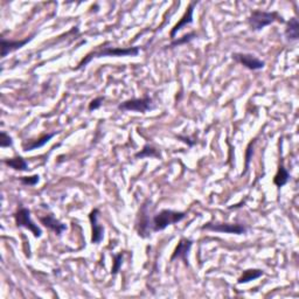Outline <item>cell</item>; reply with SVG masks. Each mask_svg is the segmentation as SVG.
<instances>
[{
  "instance_id": "obj_1",
  "label": "cell",
  "mask_w": 299,
  "mask_h": 299,
  "mask_svg": "<svg viewBox=\"0 0 299 299\" xmlns=\"http://www.w3.org/2000/svg\"><path fill=\"white\" fill-rule=\"evenodd\" d=\"M141 53V48L138 46L134 47H102L99 50H95L88 54L87 56L82 58V61L78 63L77 67L75 69L78 70L86 67L88 63H90L94 58L105 57V56H112V57H125V56H138V54Z\"/></svg>"
},
{
  "instance_id": "obj_2",
  "label": "cell",
  "mask_w": 299,
  "mask_h": 299,
  "mask_svg": "<svg viewBox=\"0 0 299 299\" xmlns=\"http://www.w3.org/2000/svg\"><path fill=\"white\" fill-rule=\"evenodd\" d=\"M284 24L285 20L283 19V16L280 15L278 12L273 11V12H268V11H262V10H254L250 13V16L248 18V24H249V27L251 31L254 32H260L262 31L263 28L267 26H270L271 24L276 23Z\"/></svg>"
},
{
  "instance_id": "obj_3",
  "label": "cell",
  "mask_w": 299,
  "mask_h": 299,
  "mask_svg": "<svg viewBox=\"0 0 299 299\" xmlns=\"http://www.w3.org/2000/svg\"><path fill=\"white\" fill-rule=\"evenodd\" d=\"M187 214L185 212H180V210H172V209H163L159 213L155 214L152 217V222H151V229L154 233L158 231L165 230L168 226L175 225L183 221L186 217Z\"/></svg>"
},
{
  "instance_id": "obj_4",
  "label": "cell",
  "mask_w": 299,
  "mask_h": 299,
  "mask_svg": "<svg viewBox=\"0 0 299 299\" xmlns=\"http://www.w3.org/2000/svg\"><path fill=\"white\" fill-rule=\"evenodd\" d=\"M13 216L16 226L28 229L36 238H40L42 236V230L40 227H37V225L33 222L31 217V210L28 208L24 207V206H20V207L16 209Z\"/></svg>"
},
{
  "instance_id": "obj_5",
  "label": "cell",
  "mask_w": 299,
  "mask_h": 299,
  "mask_svg": "<svg viewBox=\"0 0 299 299\" xmlns=\"http://www.w3.org/2000/svg\"><path fill=\"white\" fill-rule=\"evenodd\" d=\"M119 111H134L145 113L149 110H153V99L150 96H144L141 98H130L118 104Z\"/></svg>"
},
{
  "instance_id": "obj_6",
  "label": "cell",
  "mask_w": 299,
  "mask_h": 299,
  "mask_svg": "<svg viewBox=\"0 0 299 299\" xmlns=\"http://www.w3.org/2000/svg\"><path fill=\"white\" fill-rule=\"evenodd\" d=\"M202 230H210L215 233H225V234H234V235H243L248 231V228L241 223H206L202 226Z\"/></svg>"
},
{
  "instance_id": "obj_7",
  "label": "cell",
  "mask_w": 299,
  "mask_h": 299,
  "mask_svg": "<svg viewBox=\"0 0 299 299\" xmlns=\"http://www.w3.org/2000/svg\"><path fill=\"white\" fill-rule=\"evenodd\" d=\"M233 58L240 65H242L243 67H246L247 69L249 70H261L265 67V62L260 60L258 57H256L252 54L248 53H234Z\"/></svg>"
},
{
  "instance_id": "obj_8",
  "label": "cell",
  "mask_w": 299,
  "mask_h": 299,
  "mask_svg": "<svg viewBox=\"0 0 299 299\" xmlns=\"http://www.w3.org/2000/svg\"><path fill=\"white\" fill-rule=\"evenodd\" d=\"M147 204H149V200L145 201V204H143L142 208L139 210V216H138V223H137L138 235L143 238L149 237L150 233L152 231V229H151L150 218H149V208H147Z\"/></svg>"
},
{
  "instance_id": "obj_9",
  "label": "cell",
  "mask_w": 299,
  "mask_h": 299,
  "mask_svg": "<svg viewBox=\"0 0 299 299\" xmlns=\"http://www.w3.org/2000/svg\"><path fill=\"white\" fill-rule=\"evenodd\" d=\"M98 208H94L89 213V221L91 225V243L94 244L101 243L104 237V228L98 223Z\"/></svg>"
},
{
  "instance_id": "obj_10",
  "label": "cell",
  "mask_w": 299,
  "mask_h": 299,
  "mask_svg": "<svg viewBox=\"0 0 299 299\" xmlns=\"http://www.w3.org/2000/svg\"><path fill=\"white\" fill-rule=\"evenodd\" d=\"M34 36L35 34H33L24 40H7L5 37H2V39H0V41H2V57L3 58L6 57L10 53L15 52V50L25 47L28 42H31L33 40Z\"/></svg>"
},
{
  "instance_id": "obj_11",
  "label": "cell",
  "mask_w": 299,
  "mask_h": 299,
  "mask_svg": "<svg viewBox=\"0 0 299 299\" xmlns=\"http://www.w3.org/2000/svg\"><path fill=\"white\" fill-rule=\"evenodd\" d=\"M193 241L191 238H181L174 252L171 256V262H173L175 260H181L185 265H188V254L191 251Z\"/></svg>"
},
{
  "instance_id": "obj_12",
  "label": "cell",
  "mask_w": 299,
  "mask_h": 299,
  "mask_svg": "<svg viewBox=\"0 0 299 299\" xmlns=\"http://www.w3.org/2000/svg\"><path fill=\"white\" fill-rule=\"evenodd\" d=\"M196 4H197V2L189 3V5L187 7L186 12H185V14L183 15V18H181L179 23L176 24L175 26L171 29L170 37L172 40L175 39V35L178 34V32H180L184 27H186L187 25L193 24V13H194V7H195Z\"/></svg>"
},
{
  "instance_id": "obj_13",
  "label": "cell",
  "mask_w": 299,
  "mask_h": 299,
  "mask_svg": "<svg viewBox=\"0 0 299 299\" xmlns=\"http://www.w3.org/2000/svg\"><path fill=\"white\" fill-rule=\"evenodd\" d=\"M40 222L46 227V228L54 231L57 236H61L63 231L67 230V227L65 223H62L60 220H57L53 214H48V215L40 217Z\"/></svg>"
},
{
  "instance_id": "obj_14",
  "label": "cell",
  "mask_w": 299,
  "mask_h": 299,
  "mask_svg": "<svg viewBox=\"0 0 299 299\" xmlns=\"http://www.w3.org/2000/svg\"><path fill=\"white\" fill-rule=\"evenodd\" d=\"M57 133H58V131L57 132L54 131V132H50V133L42 134V136L40 138H37V139L24 142L23 143V150L26 151V152H28V151H33V150L40 149V147H44L49 141H52Z\"/></svg>"
},
{
  "instance_id": "obj_15",
  "label": "cell",
  "mask_w": 299,
  "mask_h": 299,
  "mask_svg": "<svg viewBox=\"0 0 299 299\" xmlns=\"http://www.w3.org/2000/svg\"><path fill=\"white\" fill-rule=\"evenodd\" d=\"M284 35L288 41H297L299 39V23L297 18H291L286 23Z\"/></svg>"
},
{
  "instance_id": "obj_16",
  "label": "cell",
  "mask_w": 299,
  "mask_h": 299,
  "mask_svg": "<svg viewBox=\"0 0 299 299\" xmlns=\"http://www.w3.org/2000/svg\"><path fill=\"white\" fill-rule=\"evenodd\" d=\"M5 165H7L10 168L14 171H19V172H26L28 171V164L26 160H25L23 157L20 155H15L13 158H8L4 160Z\"/></svg>"
},
{
  "instance_id": "obj_17",
  "label": "cell",
  "mask_w": 299,
  "mask_h": 299,
  "mask_svg": "<svg viewBox=\"0 0 299 299\" xmlns=\"http://www.w3.org/2000/svg\"><path fill=\"white\" fill-rule=\"evenodd\" d=\"M264 275L263 270H260V269H248V270L243 271L241 277L237 280V284H247L251 281L258 280Z\"/></svg>"
},
{
  "instance_id": "obj_18",
  "label": "cell",
  "mask_w": 299,
  "mask_h": 299,
  "mask_svg": "<svg viewBox=\"0 0 299 299\" xmlns=\"http://www.w3.org/2000/svg\"><path fill=\"white\" fill-rule=\"evenodd\" d=\"M290 178H291V176H290L289 171L286 170L283 164H281L278 170H277L275 178H273V184H275L278 188H282L289 183Z\"/></svg>"
},
{
  "instance_id": "obj_19",
  "label": "cell",
  "mask_w": 299,
  "mask_h": 299,
  "mask_svg": "<svg viewBox=\"0 0 299 299\" xmlns=\"http://www.w3.org/2000/svg\"><path fill=\"white\" fill-rule=\"evenodd\" d=\"M134 158L136 159H144V158H160V153L159 151L155 149L154 146L150 145V144H146L144 145V147L139 151V152H137L134 154Z\"/></svg>"
},
{
  "instance_id": "obj_20",
  "label": "cell",
  "mask_w": 299,
  "mask_h": 299,
  "mask_svg": "<svg viewBox=\"0 0 299 299\" xmlns=\"http://www.w3.org/2000/svg\"><path fill=\"white\" fill-rule=\"evenodd\" d=\"M196 37V33L195 32H191V33H187L186 35L179 37V39H174L173 41L171 42L170 45L167 46L166 48H175V47H179V46H183V45H186L188 42H191L192 40H194Z\"/></svg>"
},
{
  "instance_id": "obj_21",
  "label": "cell",
  "mask_w": 299,
  "mask_h": 299,
  "mask_svg": "<svg viewBox=\"0 0 299 299\" xmlns=\"http://www.w3.org/2000/svg\"><path fill=\"white\" fill-rule=\"evenodd\" d=\"M123 258H124L123 252H119V254L115 255V257H113V265L111 269V275L115 276L119 272L122 268V263H123Z\"/></svg>"
},
{
  "instance_id": "obj_22",
  "label": "cell",
  "mask_w": 299,
  "mask_h": 299,
  "mask_svg": "<svg viewBox=\"0 0 299 299\" xmlns=\"http://www.w3.org/2000/svg\"><path fill=\"white\" fill-rule=\"evenodd\" d=\"M19 181L25 186H35L40 181V175L34 174L31 176H21V178H19Z\"/></svg>"
},
{
  "instance_id": "obj_23",
  "label": "cell",
  "mask_w": 299,
  "mask_h": 299,
  "mask_svg": "<svg viewBox=\"0 0 299 299\" xmlns=\"http://www.w3.org/2000/svg\"><path fill=\"white\" fill-rule=\"evenodd\" d=\"M254 144H255V141H252V142L249 143V145L247 146V151H246V170H244L243 174H246L247 171L249 170L250 160L252 158V154H254Z\"/></svg>"
},
{
  "instance_id": "obj_24",
  "label": "cell",
  "mask_w": 299,
  "mask_h": 299,
  "mask_svg": "<svg viewBox=\"0 0 299 299\" xmlns=\"http://www.w3.org/2000/svg\"><path fill=\"white\" fill-rule=\"evenodd\" d=\"M12 145H13V138L5 131L0 132V146L5 149V147H11Z\"/></svg>"
},
{
  "instance_id": "obj_25",
  "label": "cell",
  "mask_w": 299,
  "mask_h": 299,
  "mask_svg": "<svg viewBox=\"0 0 299 299\" xmlns=\"http://www.w3.org/2000/svg\"><path fill=\"white\" fill-rule=\"evenodd\" d=\"M104 99H105L104 96H98V97L94 98L89 103V105H88V110L91 111V112L95 111V110H98V109L103 105Z\"/></svg>"
}]
</instances>
